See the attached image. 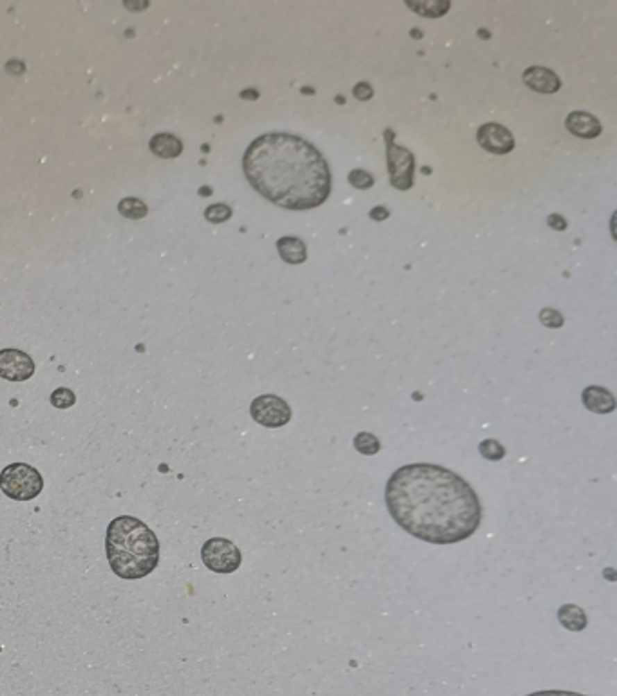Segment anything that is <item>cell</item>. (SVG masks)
<instances>
[{"mask_svg":"<svg viewBox=\"0 0 617 696\" xmlns=\"http://www.w3.org/2000/svg\"><path fill=\"white\" fill-rule=\"evenodd\" d=\"M384 501L402 530L440 546L469 539L484 513L469 481L434 463L396 468L386 483Z\"/></svg>","mask_w":617,"mask_h":696,"instance_id":"1","label":"cell"},{"mask_svg":"<svg viewBox=\"0 0 617 696\" xmlns=\"http://www.w3.org/2000/svg\"><path fill=\"white\" fill-rule=\"evenodd\" d=\"M243 170L264 199L286 210H312L332 194L328 161L295 134L268 133L253 139L244 152Z\"/></svg>","mask_w":617,"mask_h":696,"instance_id":"2","label":"cell"},{"mask_svg":"<svg viewBox=\"0 0 617 696\" xmlns=\"http://www.w3.org/2000/svg\"><path fill=\"white\" fill-rule=\"evenodd\" d=\"M105 554L115 575L136 581L160 564V539L142 519L120 516L107 527Z\"/></svg>","mask_w":617,"mask_h":696,"instance_id":"3","label":"cell"},{"mask_svg":"<svg viewBox=\"0 0 617 696\" xmlns=\"http://www.w3.org/2000/svg\"><path fill=\"white\" fill-rule=\"evenodd\" d=\"M0 489L11 500L31 501L44 489V477L28 463H11L0 474Z\"/></svg>","mask_w":617,"mask_h":696,"instance_id":"4","label":"cell"},{"mask_svg":"<svg viewBox=\"0 0 617 696\" xmlns=\"http://www.w3.org/2000/svg\"><path fill=\"white\" fill-rule=\"evenodd\" d=\"M386 139V160L389 170V183L396 190H409L415 183V154L395 143V133L391 128L384 130Z\"/></svg>","mask_w":617,"mask_h":696,"instance_id":"5","label":"cell"},{"mask_svg":"<svg viewBox=\"0 0 617 696\" xmlns=\"http://www.w3.org/2000/svg\"><path fill=\"white\" fill-rule=\"evenodd\" d=\"M201 559L208 570L214 573L228 575L241 566L243 555L241 550L225 537H212L201 548Z\"/></svg>","mask_w":617,"mask_h":696,"instance_id":"6","label":"cell"},{"mask_svg":"<svg viewBox=\"0 0 617 696\" xmlns=\"http://www.w3.org/2000/svg\"><path fill=\"white\" fill-rule=\"evenodd\" d=\"M250 416L259 425L268 427V429H279L291 420V409L281 396L261 394L250 403Z\"/></svg>","mask_w":617,"mask_h":696,"instance_id":"7","label":"cell"},{"mask_svg":"<svg viewBox=\"0 0 617 696\" xmlns=\"http://www.w3.org/2000/svg\"><path fill=\"white\" fill-rule=\"evenodd\" d=\"M35 375V362L20 349L8 348L0 351V378L10 382H26Z\"/></svg>","mask_w":617,"mask_h":696,"instance_id":"8","label":"cell"},{"mask_svg":"<svg viewBox=\"0 0 617 696\" xmlns=\"http://www.w3.org/2000/svg\"><path fill=\"white\" fill-rule=\"evenodd\" d=\"M476 139H478L480 147L485 148L487 152L493 154H509L514 151V137H512L511 130L500 124H485L478 128L476 133Z\"/></svg>","mask_w":617,"mask_h":696,"instance_id":"9","label":"cell"},{"mask_svg":"<svg viewBox=\"0 0 617 696\" xmlns=\"http://www.w3.org/2000/svg\"><path fill=\"white\" fill-rule=\"evenodd\" d=\"M523 82H525L527 87H530L536 92H541V94H552V92H557L561 89L559 76L554 71H550V69L539 67V65L525 69Z\"/></svg>","mask_w":617,"mask_h":696,"instance_id":"10","label":"cell"},{"mask_svg":"<svg viewBox=\"0 0 617 696\" xmlns=\"http://www.w3.org/2000/svg\"><path fill=\"white\" fill-rule=\"evenodd\" d=\"M565 127H567L568 133H572L577 137H583V139H592V137H598L599 134L603 133V127L599 124V119L595 116L589 114V112H583V110L570 112L567 116V119H565Z\"/></svg>","mask_w":617,"mask_h":696,"instance_id":"11","label":"cell"},{"mask_svg":"<svg viewBox=\"0 0 617 696\" xmlns=\"http://www.w3.org/2000/svg\"><path fill=\"white\" fill-rule=\"evenodd\" d=\"M583 398V405H585L589 411L595 412V414H608L616 409V398L614 394L610 393L605 387H599V385H590L583 391L581 394Z\"/></svg>","mask_w":617,"mask_h":696,"instance_id":"12","label":"cell"},{"mask_svg":"<svg viewBox=\"0 0 617 696\" xmlns=\"http://www.w3.org/2000/svg\"><path fill=\"white\" fill-rule=\"evenodd\" d=\"M149 148H151L152 154L165 158V160H171V158H178L183 152V143L174 134L158 133L151 137Z\"/></svg>","mask_w":617,"mask_h":696,"instance_id":"13","label":"cell"},{"mask_svg":"<svg viewBox=\"0 0 617 696\" xmlns=\"http://www.w3.org/2000/svg\"><path fill=\"white\" fill-rule=\"evenodd\" d=\"M277 252L288 264H303L308 257L304 241H301L299 237H291V235H286L277 241Z\"/></svg>","mask_w":617,"mask_h":696,"instance_id":"14","label":"cell"},{"mask_svg":"<svg viewBox=\"0 0 617 696\" xmlns=\"http://www.w3.org/2000/svg\"><path fill=\"white\" fill-rule=\"evenodd\" d=\"M557 620L563 628H567L568 631H583L589 624L585 609L580 608L577 604H563L557 609Z\"/></svg>","mask_w":617,"mask_h":696,"instance_id":"15","label":"cell"},{"mask_svg":"<svg viewBox=\"0 0 617 696\" xmlns=\"http://www.w3.org/2000/svg\"><path fill=\"white\" fill-rule=\"evenodd\" d=\"M118 212L124 217H127V219L138 221L147 216L149 208L138 197H125V199L120 201V205H118Z\"/></svg>","mask_w":617,"mask_h":696,"instance_id":"16","label":"cell"},{"mask_svg":"<svg viewBox=\"0 0 617 696\" xmlns=\"http://www.w3.org/2000/svg\"><path fill=\"white\" fill-rule=\"evenodd\" d=\"M353 447L359 450L360 454H364V456H375V454L380 450L382 445H380L377 436L371 434V432L362 431L353 438Z\"/></svg>","mask_w":617,"mask_h":696,"instance_id":"17","label":"cell"},{"mask_svg":"<svg viewBox=\"0 0 617 696\" xmlns=\"http://www.w3.org/2000/svg\"><path fill=\"white\" fill-rule=\"evenodd\" d=\"M407 6H409L413 11L422 15V17H431V19L442 17V15L447 13V10H449V2H434V4H425V2L413 4V2H407Z\"/></svg>","mask_w":617,"mask_h":696,"instance_id":"18","label":"cell"},{"mask_svg":"<svg viewBox=\"0 0 617 696\" xmlns=\"http://www.w3.org/2000/svg\"><path fill=\"white\" fill-rule=\"evenodd\" d=\"M478 450L489 461H500L505 456V447L498 440H484L478 445Z\"/></svg>","mask_w":617,"mask_h":696,"instance_id":"19","label":"cell"},{"mask_svg":"<svg viewBox=\"0 0 617 696\" xmlns=\"http://www.w3.org/2000/svg\"><path fill=\"white\" fill-rule=\"evenodd\" d=\"M232 217V208L228 205H223V203H216V205H210L205 210V219L210 221V223H225Z\"/></svg>","mask_w":617,"mask_h":696,"instance_id":"20","label":"cell"},{"mask_svg":"<svg viewBox=\"0 0 617 696\" xmlns=\"http://www.w3.org/2000/svg\"><path fill=\"white\" fill-rule=\"evenodd\" d=\"M74 402H76V396L71 389L67 387H58L51 393V403L55 405L56 409H69L73 407Z\"/></svg>","mask_w":617,"mask_h":696,"instance_id":"21","label":"cell"},{"mask_svg":"<svg viewBox=\"0 0 617 696\" xmlns=\"http://www.w3.org/2000/svg\"><path fill=\"white\" fill-rule=\"evenodd\" d=\"M348 181H350L351 187L359 188V190H368V188H371L375 185L373 176L362 169L351 170L350 176H348Z\"/></svg>","mask_w":617,"mask_h":696,"instance_id":"22","label":"cell"},{"mask_svg":"<svg viewBox=\"0 0 617 696\" xmlns=\"http://www.w3.org/2000/svg\"><path fill=\"white\" fill-rule=\"evenodd\" d=\"M539 321H541V324L543 325H547V328H552V330H556V328H561L563 325V315L557 309H554V307H545V309H541L539 312Z\"/></svg>","mask_w":617,"mask_h":696,"instance_id":"23","label":"cell"},{"mask_svg":"<svg viewBox=\"0 0 617 696\" xmlns=\"http://www.w3.org/2000/svg\"><path fill=\"white\" fill-rule=\"evenodd\" d=\"M353 96L357 98V100H362V101L371 100V98H373V87H371V85L366 82L357 83V85L353 87Z\"/></svg>","mask_w":617,"mask_h":696,"instance_id":"24","label":"cell"},{"mask_svg":"<svg viewBox=\"0 0 617 696\" xmlns=\"http://www.w3.org/2000/svg\"><path fill=\"white\" fill-rule=\"evenodd\" d=\"M547 225L552 230H556V232H563V230H567L568 226L567 219L563 216H559V214H550L547 219Z\"/></svg>","mask_w":617,"mask_h":696,"instance_id":"25","label":"cell"},{"mask_svg":"<svg viewBox=\"0 0 617 696\" xmlns=\"http://www.w3.org/2000/svg\"><path fill=\"white\" fill-rule=\"evenodd\" d=\"M525 696H586L576 691H561V689H547V691H536Z\"/></svg>","mask_w":617,"mask_h":696,"instance_id":"26","label":"cell"},{"mask_svg":"<svg viewBox=\"0 0 617 696\" xmlns=\"http://www.w3.org/2000/svg\"><path fill=\"white\" fill-rule=\"evenodd\" d=\"M369 217L373 221H384L389 217V210H387L386 206H375L373 210L369 212Z\"/></svg>","mask_w":617,"mask_h":696,"instance_id":"27","label":"cell"},{"mask_svg":"<svg viewBox=\"0 0 617 696\" xmlns=\"http://www.w3.org/2000/svg\"><path fill=\"white\" fill-rule=\"evenodd\" d=\"M241 98H243V100H257L259 92L255 91V89H246V91L241 92Z\"/></svg>","mask_w":617,"mask_h":696,"instance_id":"28","label":"cell"},{"mask_svg":"<svg viewBox=\"0 0 617 696\" xmlns=\"http://www.w3.org/2000/svg\"><path fill=\"white\" fill-rule=\"evenodd\" d=\"M478 35H480V37H482V38H489V37H491V35H489V33L485 31V29H480Z\"/></svg>","mask_w":617,"mask_h":696,"instance_id":"29","label":"cell"},{"mask_svg":"<svg viewBox=\"0 0 617 696\" xmlns=\"http://www.w3.org/2000/svg\"><path fill=\"white\" fill-rule=\"evenodd\" d=\"M411 37H419L420 38V37H422V35H420V33H419V29H413V31H411Z\"/></svg>","mask_w":617,"mask_h":696,"instance_id":"30","label":"cell"},{"mask_svg":"<svg viewBox=\"0 0 617 696\" xmlns=\"http://www.w3.org/2000/svg\"><path fill=\"white\" fill-rule=\"evenodd\" d=\"M303 92H304V94H312V92H315V91H312V89H310V87H304Z\"/></svg>","mask_w":617,"mask_h":696,"instance_id":"31","label":"cell"}]
</instances>
